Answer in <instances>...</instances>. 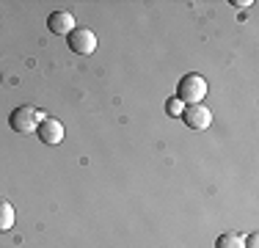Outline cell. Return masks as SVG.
Returning <instances> with one entry per match:
<instances>
[{"mask_svg": "<svg viewBox=\"0 0 259 248\" xmlns=\"http://www.w3.org/2000/svg\"><path fill=\"white\" fill-rule=\"evenodd\" d=\"M180 102H188V105H199L201 99L207 97V80L201 74L190 72L177 83V94H174Z\"/></svg>", "mask_w": 259, "mask_h": 248, "instance_id": "cell-1", "label": "cell"}, {"mask_svg": "<svg viewBox=\"0 0 259 248\" xmlns=\"http://www.w3.org/2000/svg\"><path fill=\"white\" fill-rule=\"evenodd\" d=\"M41 119H45V113H39L33 105H20V108L11 110L9 124H11V130H14V133H22V135H25V133L39 130Z\"/></svg>", "mask_w": 259, "mask_h": 248, "instance_id": "cell-2", "label": "cell"}, {"mask_svg": "<svg viewBox=\"0 0 259 248\" xmlns=\"http://www.w3.org/2000/svg\"><path fill=\"white\" fill-rule=\"evenodd\" d=\"M66 42H69V50L77 55H91L97 50V36H94V30H89V28H75L66 36Z\"/></svg>", "mask_w": 259, "mask_h": 248, "instance_id": "cell-3", "label": "cell"}, {"mask_svg": "<svg viewBox=\"0 0 259 248\" xmlns=\"http://www.w3.org/2000/svg\"><path fill=\"white\" fill-rule=\"evenodd\" d=\"M182 121L188 124L190 130H207L209 127V121H212V113L204 108V105H188V108H182Z\"/></svg>", "mask_w": 259, "mask_h": 248, "instance_id": "cell-4", "label": "cell"}, {"mask_svg": "<svg viewBox=\"0 0 259 248\" xmlns=\"http://www.w3.org/2000/svg\"><path fill=\"white\" fill-rule=\"evenodd\" d=\"M39 141L41 144H47V146H55V144H61L64 141V124H61L58 119H41V124H39Z\"/></svg>", "mask_w": 259, "mask_h": 248, "instance_id": "cell-5", "label": "cell"}, {"mask_svg": "<svg viewBox=\"0 0 259 248\" xmlns=\"http://www.w3.org/2000/svg\"><path fill=\"white\" fill-rule=\"evenodd\" d=\"M47 28H50L55 36H69L77 25H75V17H72L69 11H53V14L47 17Z\"/></svg>", "mask_w": 259, "mask_h": 248, "instance_id": "cell-6", "label": "cell"}, {"mask_svg": "<svg viewBox=\"0 0 259 248\" xmlns=\"http://www.w3.org/2000/svg\"><path fill=\"white\" fill-rule=\"evenodd\" d=\"M14 226V207L6 198H0V232H9Z\"/></svg>", "mask_w": 259, "mask_h": 248, "instance_id": "cell-7", "label": "cell"}, {"mask_svg": "<svg viewBox=\"0 0 259 248\" xmlns=\"http://www.w3.org/2000/svg\"><path fill=\"white\" fill-rule=\"evenodd\" d=\"M215 248H245L243 237L237 232H224L218 240H215Z\"/></svg>", "mask_w": 259, "mask_h": 248, "instance_id": "cell-8", "label": "cell"}, {"mask_svg": "<svg viewBox=\"0 0 259 248\" xmlns=\"http://www.w3.org/2000/svg\"><path fill=\"white\" fill-rule=\"evenodd\" d=\"M165 110H168V116H180L182 113V102L177 97H171L168 102H165Z\"/></svg>", "mask_w": 259, "mask_h": 248, "instance_id": "cell-9", "label": "cell"}, {"mask_svg": "<svg viewBox=\"0 0 259 248\" xmlns=\"http://www.w3.org/2000/svg\"><path fill=\"white\" fill-rule=\"evenodd\" d=\"M243 243H245V248H256V234H251L248 240H243Z\"/></svg>", "mask_w": 259, "mask_h": 248, "instance_id": "cell-10", "label": "cell"}]
</instances>
